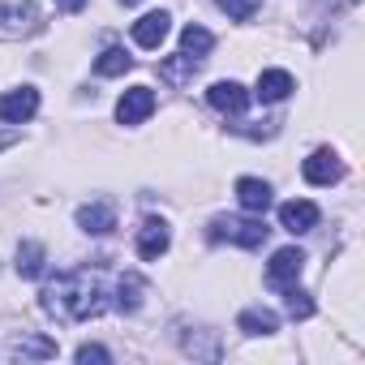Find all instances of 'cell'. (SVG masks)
Here are the masks:
<instances>
[{
	"instance_id": "obj_1",
	"label": "cell",
	"mask_w": 365,
	"mask_h": 365,
	"mask_svg": "<svg viewBox=\"0 0 365 365\" xmlns=\"http://www.w3.org/2000/svg\"><path fill=\"white\" fill-rule=\"evenodd\" d=\"M39 309L56 322H86L108 309V292H103L99 275H91V271H61L56 279L43 284Z\"/></svg>"
},
{
	"instance_id": "obj_2",
	"label": "cell",
	"mask_w": 365,
	"mask_h": 365,
	"mask_svg": "<svg viewBox=\"0 0 365 365\" xmlns=\"http://www.w3.org/2000/svg\"><path fill=\"white\" fill-rule=\"evenodd\" d=\"M267 224L262 215H215L211 220V241H232L241 250H258L267 241Z\"/></svg>"
},
{
	"instance_id": "obj_3",
	"label": "cell",
	"mask_w": 365,
	"mask_h": 365,
	"mask_svg": "<svg viewBox=\"0 0 365 365\" xmlns=\"http://www.w3.org/2000/svg\"><path fill=\"white\" fill-rule=\"evenodd\" d=\"M301 271H305V254H301L297 245L275 250V258H271V267H267V284H271V288H292V284L301 279Z\"/></svg>"
},
{
	"instance_id": "obj_4",
	"label": "cell",
	"mask_w": 365,
	"mask_h": 365,
	"mask_svg": "<svg viewBox=\"0 0 365 365\" xmlns=\"http://www.w3.org/2000/svg\"><path fill=\"white\" fill-rule=\"evenodd\" d=\"M39 112V91L35 86H18V91H5L0 95V120L9 125H22Z\"/></svg>"
},
{
	"instance_id": "obj_5",
	"label": "cell",
	"mask_w": 365,
	"mask_h": 365,
	"mask_svg": "<svg viewBox=\"0 0 365 365\" xmlns=\"http://www.w3.org/2000/svg\"><path fill=\"white\" fill-rule=\"evenodd\" d=\"M301 176L309 180V185H335V180L344 176V163H339V155L335 150H314L305 163H301Z\"/></svg>"
},
{
	"instance_id": "obj_6",
	"label": "cell",
	"mask_w": 365,
	"mask_h": 365,
	"mask_svg": "<svg viewBox=\"0 0 365 365\" xmlns=\"http://www.w3.org/2000/svg\"><path fill=\"white\" fill-rule=\"evenodd\" d=\"M155 112V91L150 86H129L116 103V120L120 125H142L146 116Z\"/></svg>"
},
{
	"instance_id": "obj_7",
	"label": "cell",
	"mask_w": 365,
	"mask_h": 365,
	"mask_svg": "<svg viewBox=\"0 0 365 365\" xmlns=\"http://www.w3.org/2000/svg\"><path fill=\"white\" fill-rule=\"evenodd\" d=\"M207 103H211L215 112H224V116H241V112L250 108V91H245L241 82H215V86L207 91Z\"/></svg>"
},
{
	"instance_id": "obj_8",
	"label": "cell",
	"mask_w": 365,
	"mask_h": 365,
	"mask_svg": "<svg viewBox=\"0 0 365 365\" xmlns=\"http://www.w3.org/2000/svg\"><path fill=\"white\" fill-rule=\"evenodd\" d=\"M168 245H172V232H168V224L163 220H142V228H138V254L146 258V262H155L159 254H168Z\"/></svg>"
},
{
	"instance_id": "obj_9",
	"label": "cell",
	"mask_w": 365,
	"mask_h": 365,
	"mask_svg": "<svg viewBox=\"0 0 365 365\" xmlns=\"http://www.w3.org/2000/svg\"><path fill=\"white\" fill-rule=\"evenodd\" d=\"M168 31H172V18H168L163 9L142 14V18L133 22V43H138V48H159V43L168 39Z\"/></svg>"
},
{
	"instance_id": "obj_10",
	"label": "cell",
	"mask_w": 365,
	"mask_h": 365,
	"mask_svg": "<svg viewBox=\"0 0 365 365\" xmlns=\"http://www.w3.org/2000/svg\"><path fill=\"white\" fill-rule=\"evenodd\" d=\"M279 224H284L292 237L314 232V228H318V207H314V202H305V198H292V202H284V207H279Z\"/></svg>"
},
{
	"instance_id": "obj_11",
	"label": "cell",
	"mask_w": 365,
	"mask_h": 365,
	"mask_svg": "<svg viewBox=\"0 0 365 365\" xmlns=\"http://www.w3.org/2000/svg\"><path fill=\"white\" fill-rule=\"evenodd\" d=\"M237 202H241V211L262 215L271 207V185H267V180H258V176H241L237 180Z\"/></svg>"
},
{
	"instance_id": "obj_12",
	"label": "cell",
	"mask_w": 365,
	"mask_h": 365,
	"mask_svg": "<svg viewBox=\"0 0 365 365\" xmlns=\"http://www.w3.org/2000/svg\"><path fill=\"white\" fill-rule=\"evenodd\" d=\"M78 228L91 232V237L112 232V228H116V211H112V202H86V207H78Z\"/></svg>"
},
{
	"instance_id": "obj_13",
	"label": "cell",
	"mask_w": 365,
	"mask_h": 365,
	"mask_svg": "<svg viewBox=\"0 0 365 365\" xmlns=\"http://www.w3.org/2000/svg\"><path fill=\"white\" fill-rule=\"evenodd\" d=\"M254 95H258L262 103H284V99L292 95V73H284V69H262Z\"/></svg>"
},
{
	"instance_id": "obj_14",
	"label": "cell",
	"mask_w": 365,
	"mask_h": 365,
	"mask_svg": "<svg viewBox=\"0 0 365 365\" xmlns=\"http://www.w3.org/2000/svg\"><path fill=\"white\" fill-rule=\"evenodd\" d=\"M237 327L245 335H271V331H279V314L275 309H262V305H250V309H241Z\"/></svg>"
},
{
	"instance_id": "obj_15",
	"label": "cell",
	"mask_w": 365,
	"mask_h": 365,
	"mask_svg": "<svg viewBox=\"0 0 365 365\" xmlns=\"http://www.w3.org/2000/svg\"><path fill=\"white\" fill-rule=\"evenodd\" d=\"M43 262H48V254H43L39 241H22L18 245V275L22 279H39L43 275Z\"/></svg>"
},
{
	"instance_id": "obj_16",
	"label": "cell",
	"mask_w": 365,
	"mask_h": 365,
	"mask_svg": "<svg viewBox=\"0 0 365 365\" xmlns=\"http://www.w3.org/2000/svg\"><path fill=\"white\" fill-rule=\"evenodd\" d=\"M14 356H22V361H52L56 356V339H48V335H22L14 344Z\"/></svg>"
},
{
	"instance_id": "obj_17",
	"label": "cell",
	"mask_w": 365,
	"mask_h": 365,
	"mask_svg": "<svg viewBox=\"0 0 365 365\" xmlns=\"http://www.w3.org/2000/svg\"><path fill=\"white\" fill-rule=\"evenodd\" d=\"M194 73H198V56H185V52L159 65V78H163V82H172V86H185Z\"/></svg>"
},
{
	"instance_id": "obj_18",
	"label": "cell",
	"mask_w": 365,
	"mask_h": 365,
	"mask_svg": "<svg viewBox=\"0 0 365 365\" xmlns=\"http://www.w3.org/2000/svg\"><path fill=\"white\" fill-rule=\"evenodd\" d=\"M215 48V35L207 31V26H185V31H180V52H185V56H207Z\"/></svg>"
},
{
	"instance_id": "obj_19",
	"label": "cell",
	"mask_w": 365,
	"mask_h": 365,
	"mask_svg": "<svg viewBox=\"0 0 365 365\" xmlns=\"http://www.w3.org/2000/svg\"><path fill=\"white\" fill-rule=\"evenodd\" d=\"M133 69V56L125 52V48H108L99 61H95V73L99 78H120V73H129Z\"/></svg>"
},
{
	"instance_id": "obj_20",
	"label": "cell",
	"mask_w": 365,
	"mask_h": 365,
	"mask_svg": "<svg viewBox=\"0 0 365 365\" xmlns=\"http://www.w3.org/2000/svg\"><path fill=\"white\" fill-rule=\"evenodd\" d=\"M116 305H120L125 314L142 309V279H138V275H125V279L116 284Z\"/></svg>"
},
{
	"instance_id": "obj_21",
	"label": "cell",
	"mask_w": 365,
	"mask_h": 365,
	"mask_svg": "<svg viewBox=\"0 0 365 365\" xmlns=\"http://www.w3.org/2000/svg\"><path fill=\"white\" fill-rule=\"evenodd\" d=\"M215 5H220L232 22H250V18L262 9V0H215Z\"/></svg>"
},
{
	"instance_id": "obj_22",
	"label": "cell",
	"mask_w": 365,
	"mask_h": 365,
	"mask_svg": "<svg viewBox=\"0 0 365 365\" xmlns=\"http://www.w3.org/2000/svg\"><path fill=\"white\" fill-rule=\"evenodd\" d=\"M284 297H288V301H284V305H288V318H309V314H314L309 292H301L297 284H292V288H284Z\"/></svg>"
},
{
	"instance_id": "obj_23",
	"label": "cell",
	"mask_w": 365,
	"mask_h": 365,
	"mask_svg": "<svg viewBox=\"0 0 365 365\" xmlns=\"http://www.w3.org/2000/svg\"><path fill=\"white\" fill-rule=\"evenodd\" d=\"M78 361H82V365H91V361H95V365H108L112 352H108L103 344H82V348H78Z\"/></svg>"
},
{
	"instance_id": "obj_24",
	"label": "cell",
	"mask_w": 365,
	"mask_h": 365,
	"mask_svg": "<svg viewBox=\"0 0 365 365\" xmlns=\"http://www.w3.org/2000/svg\"><path fill=\"white\" fill-rule=\"evenodd\" d=\"M18 142H22L18 129H0V150H9V146H18Z\"/></svg>"
},
{
	"instance_id": "obj_25",
	"label": "cell",
	"mask_w": 365,
	"mask_h": 365,
	"mask_svg": "<svg viewBox=\"0 0 365 365\" xmlns=\"http://www.w3.org/2000/svg\"><path fill=\"white\" fill-rule=\"evenodd\" d=\"M86 5V0H56V9H65V14H78Z\"/></svg>"
}]
</instances>
